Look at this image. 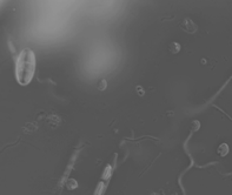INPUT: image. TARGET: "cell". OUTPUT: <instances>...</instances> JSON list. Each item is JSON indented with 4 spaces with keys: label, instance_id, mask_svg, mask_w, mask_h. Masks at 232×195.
I'll return each mask as SVG.
<instances>
[{
    "label": "cell",
    "instance_id": "cell-2",
    "mask_svg": "<svg viewBox=\"0 0 232 195\" xmlns=\"http://www.w3.org/2000/svg\"><path fill=\"white\" fill-rule=\"evenodd\" d=\"M180 28L187 33H194L197 31V25L189 18H184L183 21L180 22Z\"/></svg>",
    "mask_w": 232,
    "mask_h": 195
},
{
    "label": "cell",
    "instance_id": "cell-4",
    "mask_svg": "<svg viewBox=\"0 0 232 195\" xmlns=\"http://www.w3.org/2000/svg\"><path fill=\"white\" fill-rule=\"evenodd\" d=\"M179 50H180V46H179V44H177V42H172V44H171L170 51L172 52V53H177Z\"/></svg>",
    "mask_w": 232,
    "mask_h": 195
},
{
    "label": "cell",
    "instance_id": "cell-3",
    "mask_svg": "<svg viewBox=\"0 0 232 195\" xmlns=\"http://www.w3.org/2000/svg\"><path fill=\"white\" fill-rule=\"evenodd\" d=\"M217 153H218L221 156H225L227 153H229V146H227L226 144H221V145L218 147Z\"/></svg>",
    "mask_w": 232,
    "mask_h": 195
},
{
    "label": "cell",
    "instance_id": "cell-1",
    "mask_svg": "<svg viewBox=\"0 0 232 195\" xmlns=\"http://www.w3.org/2000/svg\"><path fill=\"white\" fill-rule=\"evenodd\" d=\"M35 54L30 48L20 52L16 62V79L20 85H29L35 72Z\"/></svg>",
    "mask_w": 232,
    "mask_h": 195
}]
</instances>
